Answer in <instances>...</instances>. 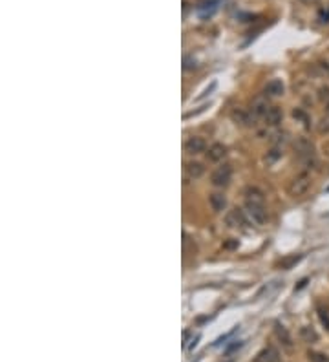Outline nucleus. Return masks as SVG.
Masks as SVG:
<instances>
[{
    "mask_svg": "<svg viewBox=\"0 0 329 362\" xmlns=\"http://www.w3.org/2000/svg\"><path fill=\"white\" fill-rule=\"evenodd\" d=\"M320 318H322V322L328 326V329H329V317L328 315H324V313H320Z\"/></svg>",
    "mask_w": 329,
    "mask_h": 362,
    "instance_id": "obj_25",
    "label": "nucleus"
},
{
    "mask_svg": "<svg viewBox=\"0 0 329 362\" xmlns=\"http://www.w3.org/2000/svg\"><path fill=\"white\" fill-rule=\"evenodd\" d=\"M219 5V0H201L199 4H197V13L203 16V18H207L214 13V11L218 9Z\"/></svg>",
    "mask_w": 329,
    "mask_h": 362,
    "instance_id": "obj_8",
    "label": "nucleus"
},
{
    "mask_svg": "<svg viewBox=\"0 0 329 362\" xmlns=\"http://www.w3.org/2000/svg\"><path fill=\"white\" fill-rule=\"evenodd\" d=\"M185 150L188 154H201V152H205L207 150V143H205V139L203 137H199V136H192V137H188L185 141Z\"/></svg>",
    "mask_w": 329,
    "mask_h": 362,
    "instance_id": "obj_5",
    "label": "nucleus"
},
{
    "mask_svg": "<svg viewBox=\"0 0 329 362\" xmlns=\"http://www.w3.org/2000/svg\"><path fill=\"white\" fill-rule=\"evenodd\" d=\"M302 2H304V4H317L318 0H302Z\"/></svg>",
    "mask_w": 329,
    "mask_h": 362,
    "instance_id": "obj_26",
    "label": "nucleus"
},
{
    "mask_svg": "<svg viewBox=\"0 0 329 362\" xmlns=\"http://www.w3.org/2000/svg\"><path fill=\"white\" fill-rule=\"evenodd\" d=\"M245 203H254V205H263L265 203V194H263L258 186H247L243 192Z\"/></svg>",
    "mask_w": 329,
    "mask_h": 362,
    "instance_id": "obj_6",
    "label": "nucleus"
},
{
    "mask_svg": "<svg viewBox=\"0 0 329 362\" xmlns=\"http://www.w3.org/2000/svg\"><path fill=\"white\" fill-rule=\"evenodd\" d=\"M230 178H232V169L230 165H219L218 169L214 170L212 176H210V183L218 188H223L230 183Z\"/></svg>",
    "mask_w": 329,
    "mask_h": 362,
    "instance_id": "obj_3",
    "label": "nucleus"
},
{
    "mask_svg": "<svg viewBox=\"0 0 329 362\" xmlns=\"http://www.w3.org/2000/svg\"><path fill=\"white\" fill-rule=\"evenodd\" d=\"M295 148H296V152L300 154V156H307V158H311L313 147L306 141V139H300V141H296L295 143Z\"/></svg>",
    "mask_w": 329,
    "mask_h": 362,
    "instance_id": "obj_16",
    "label": "nucleus"
},
{
    "mask_svg": "<svg viewBox=\"0 0 329 362\" xmlns=\"http://www.w3.org/2000/svg\"><path fill=\"white\" fill-rule=\"evenodd\" d=\"M298 260H300V254H295V256L285 258V260H282V262H280V267H282V269H291L296 262H298Z\"/></svg>",
    "mask_w": 329,
    "mask_h": 362,
    "instance_id": "obj_19",
    "label": "nucleus"
},
{
    "mask_svg": "<svg viewBox=\"0 0 329 362\" xmlns=\"http://www.w3.org/2000/svg\"><path fill=\"white\" fill-rule=\"evenodd\" d=\"M225 223H227L229 229L245 230V225L249 223V219H247L243 210H240V208H232V210H229L227 216H225Z\"/></svg>",
    "mask_w": 329,
    "mask_h": 362,
    "instance_id": "obj_4",
    "label": "nucleus"
},
{
    "mask_svg": "<svg viewBox=\"0 0 329 362\" xmlns=\"http://www.w3.org/2000/svg\"><path fill=\"white\" fill-rule=\"evenodd\" d=\"M278 158H282V148L274 147L273 150H271V152L265 156V161H267V163H274V161H276Z\"/></svg>",
    "mask_w": 329,
    "mask_h": 362,
    "instance_id": "obj_20",
    "label": "nucleus"
},
{
    "mask_svg": "<svg viewBox=\"0 0 329 362\" xmlns=\"http://www.w3.org/2000/svg\"><path fill=\"white\" fill-rule=\"evenodd\" d=\"M247 219L251 221L252 225L256 227H262V225L267 223L269 214L265 210V205H254V203H245V208H243Z\"/></svg>",
    "mask_w": 329,
    "mask_h": 362,
    "instance_id": "obj_2",
    "label": "nucleus"
},
{
    "mask_svg": "<svg viewBox=\"0 0 329 362\" xmlns=\"http://www.w3.org/2000/svg\"><path fill=\"white\" fill-rule=\"evenodd\" d=\"M278 351L274 350V348H267V350H263L260 355L256 357V362H278Z\"/></svg>",
    "mask_w": 329,
    "mask_h": 362,
    "instance_id": "obj_15",
    "label": "nucleus"
},
{
    "mask_svg": "<svg viewBox=\"0 0 329 362\" xmlns=\"http://www.w3.org/2000/svg\"><path fill=\"white\" fill-rule=\"evenodd\" d=\"M282 93H284V82L280 79H273V81L267 82V86H265V95L267 97H278Z\"/></svg>",
    "mask_w": 329,
    "mask_h": 362,
    "instance_id": "obj_13",
    "label": "nucleus"
},
{
    "mask_svg": "<svg viewBox=\"0 0 329 362\" xmlns=\"http://www.w3.org/2000/svg\"><path fill=\"white\" fill-rule=\"evenodd\" d=\"M208 203H210V207H212L214 212H223L225 207H227V197H225L223 194L216 192V194H210Z\"/></svg>",
    "mask_w": 329,
    "mask_h": 362,
    "instance_id": "obj_11",
    "label": "nucleus"
},
{
    "mask_svg": "<svg viewBox=\"0 0 329 362\" xmlns=\"http://www.w3.org/2000/svg\"><path fill=\"white\" fill-rule=\"evenodd\" d=\"M225 156H227V148H225V145H221V143H214L212 147H208L207 158L210 159V161H214V163L221 161Z\"/></svg>",
    "mask_w": 329,
    "mask_h": 362,
    "instance_id": "obj_9",
    "label": "nucleus"
},
{
    "mask_svg": "<svg viewBox=\"0 0 329 362\" xmlns=\"http://www.w3.org/2000/svg\"><path fill=\"white\" fill-rule=\"evenodd\" d=\"M282 117H284L282 110H280L278 106H271L269 112L265 114V123H267L269 126H276L282 123Z\"/></svg>",
    "mask_w": 329,
    "mask_h": 362,
    "instance_id": "obj_14",
    "label": "nucleus"
},
{
    "mask_svg": "<svg viewBox=\"0 0 329 362\" xmlns=\"http://www.w3.org/2000/svg\"><path fill=\"white\" fill-rule=\"evenodd\" d=\"M230 119L234 121L236 125H240V126H251V115L247 114L245 110L243 108H234L232 112H230Z\"/></svg>",
    "mask_w": 329,
    "mask_h": 362,
    "instance_id": "obj_10",
    "label": "nucleus"
},
{
    "mask_svg": "<svg viewBox=\"0 0 329 362\" xmlns=\"http://www.w3.org/2000/svg\"><path fill=\"white\" fill-rule=\"evenodd\" d=\"M183 251H185V254H196V245H194V241L188 238V236H185V240H183Z\"/></svg>",
    "mask_w": 329,
    "mask_h": 362,
    "instance_id": "obj_18",
    "label": "nucleus"
},
{
    "mask_svg": "<svg viewBox=\"0 0 329 362\" xmlns=\"http://www.w3.org/2000/svg\"><path fill=\"white\" fill-rule=\"evenodd\" d=\"M309 188H311V176L307 174V172H302V174L295 176V178L289 181L287 192H289V196H293V197H300V196H304Z\"/></svg>",
    "mask_w": 329,
    "mask_h": 362,
    "instance_id": "obj_1",
    "label": "nucleus"
},
{
    "mask_svg": "<svg viewBox=\"0 0 329 362\" xmlns=\"http://www.w3.org/2000/svg\"><path fill=\"white\" fill-rule=\"evenodd\" d=\"M302 337H304V339L307 340V342H311V340H317V333H315V331H313L311 328H302Z\"/></svg>",
    "mask_w": 329,
    "mask_h": 362,
    "instance_id": "obj_21",
    "label": "nucleus"
},
{
    "mask_svg": "<svg viewBox=\"0 0 329 362\" xmlns=\"http://www.w3.org/2000/svg\"><path fill=\"white\" fill-rule=\"evenodd\" d=\"M320 20L329 22V9H328V13H326V11H322V13H320Z\"/></svg>",
    "mask_w": 329,
    "mask_h": 362,
    "instance_id": "obj_23",
    "label": "nucleus"
},
{
    "mask_svg": "<svg viewBox=\"0 0 329 362\" xmlns=\"http://www.w3.org/2000/svg\"><path fill=\"white\" fill-rule=\"evenodd\" d=\"M324 125H320V132H329V121H322Z\"/></svg>",
    "mask_w": 329,
    "mask_h": 362,
    "instance_id": "obj_24",
    "label": "nucleus"
},
{
    "mask_svg": "<svg viewBox=\"0 0 329 362\" xmlns=\"http://www.w3.org/2000/svg\"><path fill=\"white\" fill-rule=\"evenodd\" d=\"M269 101H267V95H260V97H256L254 101H252L251 104V110L252 114L258 115V117H265V114L269 112Z\"/></svg>",
    "mask_w": 329,
    "mask_h": 362,
    "instance_id": "obj_7",
    "label": "nucleus"
},
{
    "mask_svg": "<svg viewBox=\"0 0 329 362\" xmlns=\"http://www.w3.org/2000/svg\"><path fill=\"white\" fill-rule=\"evenodd\" d=\"M309 359L313 362H329V359L326 355H320V353H309Z\"/></svg>",
    "mask_w": 329,
    "mask_h": 362,
    "instance_id": "obj_22",
    "label": "nucleus"
},
{
    "mask_svg": "<svg viewBox=\"0 0 329 362\" xmlns=\"http://www.w3.org/2000/svg\"><path fill=\"white\" fill-rule=\"evenodd\" d=\"M185 172L188 178L197 180V178H201V176L205 174V167H203L201 163H197V161H188V163L185 165Z\"/></svg>",
    "mask_w": 329,
    "mask_h": 362,
    "instance_id": "obj_12",
    "label": "nucleus"
},
{
    "mask_svg": "<svg viewBox=\"0 0 329 362\" xmlns=\"http://www.w3.org/2000/svg\"><path fill=\"white\" fill-rule=\"evenodd\" d=\"M276 335H278L280 340H284L285 346H291V337H289V333H287V329H285L284 326L276 324Z\"/></svg>",
    "mask_w": 329,
    "mask_h": 362,
    "instance_id": "obj_17",
    "label": "nucleus"
}]
</instances>
